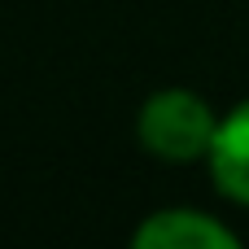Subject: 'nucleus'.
<instances>
[{
	"label": "nucleus",
	"instance_id": "nucleus-1",
	"mask_svg": "<svg viewBox=\"0 0 249 249\" xmlns=\"http://www.w3.org/2000/svg\"><path fill=\"white\" fill-rule=\"evenodd\" d=\"M136 131H140V144L153 158H162V162H197V158H210L214 136H219V118L197 92L166 88V92H153L144 101Z\"/></svg>",
	"mask_w": 249,
	"mask_h": 249
},
{
	"label": "nucleus",
	"instance_id": "nucleus-2",
	"mask_svg": "<svg viewBox=\"0 0 249 249\" xmlns=\"http://www.w3.org/2000/svg\"><path fill=\"white\" fill-rule=\"evenodd\" d=\"M140 249H236V232L223 228L219 219L201 214V210H158L149 214L136 236Z\"/></svg>",
	"mask_w": 249,
	"mask_h": 249
},
{
	"label": "nucleus",
	"instance_id": "nucleus-3",
	"mask_svg": "<svg viewBox=\"0 0 249 249\" xmlns=\"http://www.w3.org/2000/svg\"><path fill=\"white\" fill-rule=\"evenodd\" d=\"M206 162L219 193L249 206V101H241L228 118H219V136Z\"/></svg>",
	"mask_w": 249,
	"mask_h": 249
}]
</instances>
